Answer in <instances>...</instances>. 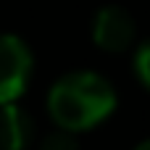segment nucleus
<instances>
[{
    "mask_svg": "<svg viewBox=\"0 0 150 150\" xmlns=\"http://www.w3.org/2000/svg\"><path fill=\"white\" fill-rule=\"evenodd\" d=\"M134 150H150V145H148V142H140V145H137Z\"/></svg>",
    "mask_w": 150,
    "mask_h": 150,
    "instance_id": "0eeeda50",
    "label": "nucleus"
},
{
    "mask_svg": "<svg viewBox=\"0 0 150 150\" xmlns=\"http://www.w3.org/2000/svg\"><path fill=\"white\" fill-rule=\"evenodd\" d=\"M92 40L100 50L108 53H124L132 42H134V21L132 16L119 8V5H108L100 8L92 24Z\"/></svg>",
    "mask_w": 150,
    "mask_h": 150,
    "instance_id": "7ed1b4c3",
    "label": "nucleus"
},
{
    "mask_svg": "<svg viewBox=\"0 0 150 150\" xmlns=\"http://www.w3.org/2000/svg\"><path fill=\"white\" fill-rule=\"evenodd\" d=\"M34 58L16 34H0V105L16 103L32 79Z\"/></svg>",
    "mask_w": 150,
    "mask_h": 150,
    "instance_id": "f03ea898",
    "label": "nucleus"
},
{
    "mask_svg": "<svg viewBox=\"0 0 150 150\" xmlns=\"http://www.w3.org/2000/svg\"><path fill=\"white\" fill-rule=\"evenodd\" d=\"M40 150H79V142L74 137V132H66V129H58V132H50Z\"/></svg>",
    "mask_w": 150,
    "mask_h": 150,
    "instance_id": "39448f33",
    "label": "nucleus"
},
{
    "mask_svg": "<svg viewBox=\"0 0 150 150\" xmlns=\"http://www.w3.org/2000/svg\"><path fill=\"white\" fill-rule=\"evenodd\" d=\"M134 69H137V79L142 87H148V45H140L137 55H134Z\"/></svg>",
    "mask_w": 150,
    "mask_h": 150,
    "instance_id": "423d86ee",
    "label": "nucleus"
},
{
    "mask_svg": "<svg viewBox=\"0 0 150 150\" xmlns=\"http://www.w3.org/2000/svg\"><path fill=\"white\" fill-rule=\"evenodd\" d=\"M34 137L32 116L16 103L0 105V150H24Z\"/></svg>",
    "mask_w": 150,
    "mask_h": 150,
    "instance_id": "20e7f679",
    "label": "nucleus"
},
{
    "mask_svg": "<svg viewBox=\"0 0 150 150\" xmlns=\"http://www.w3.org/2000/svg\"><path fill=\"white\" fill-rule=\"evenodd\" d=\"M116 108L113 84L95 71H71L47 92V111L58 129L84 132L105 121Z\"/></svg>",
    "mask_w": 150,
    "mask_h": 150,
    "instance_id": "f257e3e1",
    "label": "nucleus"
}]
</instances>
